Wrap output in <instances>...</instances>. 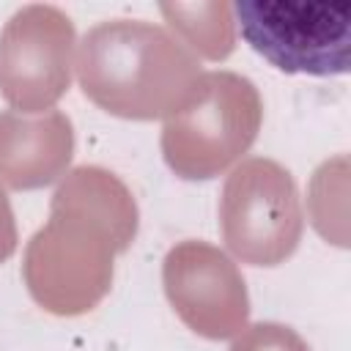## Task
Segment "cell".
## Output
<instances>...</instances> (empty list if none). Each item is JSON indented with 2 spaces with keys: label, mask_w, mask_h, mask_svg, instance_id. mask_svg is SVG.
Wrapping results in <instances>:
<instances>
[{
  "label": "cell",
  "mask_w": 351,
  "mask_h": 351,
  "mask_svg": "<svg viewBox=\"0 0 351 351\" xmlns=\"http://www.w3.org/2000/svg\"><path fill=\"white\" fill-rule=\"evenodd\" d=\"M140 214L126 184L96 165L66 173L49 219L33 233L22 277L33 302L52 315L90 313L112 285L115 255L137 236Z\"/></svg>",
  "instance_id": "cell-1"
},
{
  "label": "cell",
  "mask_w": 351,
  "mask_h": 351,
  "mask_svg": "<svg viewBox=\"0 0 351 351\" xmlns=\"http://www.w3.org/2000/svg\"><path fill=\"white\" fill-rule=\"evenodd\" d=\"M82 93L110 115L154 121L189 107L206 71L170 30L143 19H110L90 27L77 47Z\"/></svg>",
  "instance_id": "cell-2"
},
{
  "label": "cell",
  "mask_w": 351,
  "mask_h": 351,
  "mask_svg": "<svg viewBox=\"0 0 351 351\" xmlns=\"http://www.w3.org/2000/svg\"><path fill=\"white\" fill-rule=\"evenodd\" d=\"M263 104L258 88L236 71H206L197 99L165 118L162 156L186 181L225 173L258 137Z\"/></svg>",
  "instance_id": "cell-3"
},
{
  "label": "cell",
  "mask_w": 351,
  "mask_h": 351,
  "mask_svg": "<svg viewBox=\"0 0 351 351\" xmlns=\"http://www.w3.org/2000/svg\"><path fill=\"white\" fill-rule=\"evenodd\" d=\"M244 41L285 74L337 77L351 69V3L241 0L233 5Z\"/></svg>",
  "instance_id": "cell-4"
},
{
  "label": "cell",
  "mask_w": 351,
  "mask_h": 351,
  "mask_svg": "<svg viewBox=\"0 0 351 351\" xmlns=\"http://www.w3.org/2000/svg\"><path fill=\"white\" fill-rule=\"evenodd\" d=\"M228 250L252 266H277L293 255L304 230L293 176L274 159L252 156L233 167L219 197Z\"/></svg>",
  "instance_id": "cell-5"
},
{
  "label": "cell",
  "mask_w": 351,
  "mask_h": 351,
  "mask_svg": "<svg viewBox=\"0 0 351 351\" xmlns=\"http://www.w3.org/2000/svg\"><path fill=\"white\" fill-rule=\"evenodd\" d=\"M77 33L58 5L19 8L0 33V96L22 115L49 112L71 85Z\"/></svg>",
  "instance_id": "cell-6"
},
{
  "label": "cell",
  "mask_w": 351,
  "mask_h": 351,
  "mask_svg": "<svg viewBox=\"0 0 351 351\" xmlns=\"http://www.w3.org/2000/svg\"><path fill=\"white\" fill-rule=\"evenodd\" d=\"M167 302L200 337L225 340L250 318V296L239 266L214 244L189 239L176 244L162 263Z\"/></svg>",
  "instance_id": "cell-7"
},
{
  "label": "cell",
  "mask_w": 351,
  "mask_h": 351,
  "mask_svg": "<svg viewBox=\"0 0 351 351\" xmlns=\"http://www.w3.org/2000/svg\"><path fill=\"white\" fill-rule=\"evenodd\" d=\"M74 156V126L60 110L41 115L0 112V181L8 189H41L58 181Z\"/></svg>",
  "instance_id": "cell-8"
},
{
  "label": "cell",
  "mask_w": 351,
  "mask_h": 351,
  "mask_svg": "<svg viewBox=\"0 0 351 351\" xmlns=\"http://www.w3.org/2000/svg\"><path fill=\"white\" fill-rule=\"evenodd\" d=\"M159 11L192 55L222 60L233 52L236 22L230 3H162Z\"/></svg>",
  "instance_id": "cell-9"
},
{
  "label": "cell",
  "mask_w": 351,
  "mask_h": 351,
  "mask_svg": "<svg viewBox=\"0 0 351 351\" xmlns=\"http://www.w3.org/2000/svg\"><path fill=\"white\" fill-rule=\"evenodd\" d=\"M230 351H310V346L291 326L263 321L244 326L236 335Z\"/></svg>",
  "instance_id": "cell-10"
},
{
  "label": "cell",
  "mask_w": 351,
  "mask_h": 351,
  "mask_svg": "<svg viewBox=\"0 0 351 351\" xmlns=\"http://www.w3.org/2000/svg\"><path fill=\"white\" fill-rule=\"evenodd\" d=\"M16 222H14V211H11V203H8V195L5 189L0 186V263L8 261L14 252H16Z\"/></svg>",
  "instance_id": "cell-11"
}]
</instances>
